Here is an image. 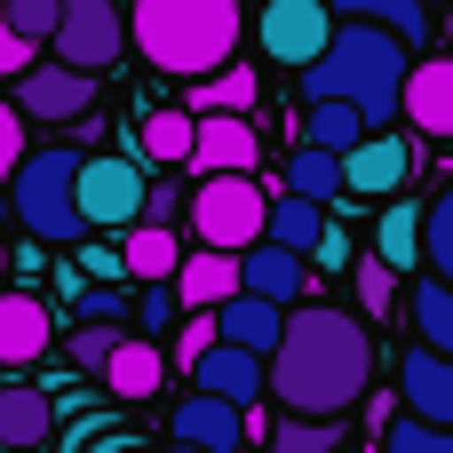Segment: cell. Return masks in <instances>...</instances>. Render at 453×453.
<instances>
[{"label":"cell","mask_w":453,"mask_h":453,"mask_svg":"<svg viewBox=\"0 0 453 453\" xmlns=\"http://www.w3.org/2000/svg\"><path fill=\"white\" fill-rule=\"evenodd\" d=\"M263 374H271L279 414L342 422L366 398V382H374V334L342 303H295L287 311V334H279V350H271Z\"/></svg>","instance_id":"1"},{"label":"cell","mask_w":453,"mask_h":453,"mask_svg":"<svg viewBox=\"0 0 453 453\" xmlns=\"http://www.w3.org/2000/svg\"><path fill=\"white\" fill-rule=\"evenodd\" d=\"M406 40L374 32V24H334V48L303 72V104H350L374 135H390L398 119V96H406Z\"/></svg>","instance_id":"2"},{"label":"cell","mask_w":453,"mask_h":453,"mask_svg":"<svg viewBox=\"0 0 453 453\" xmlns=\"http://www.w3.org/2000/svg\"><path fill=\"white\" fill-rule=\"evenodd\" d=\"M239 32H247L239 0H135L127 16V40L151 56V72H175L191 88L239 56Z\"/></svg>","instance_id":"3"},{"label":"cell","mask_w":453,"mask_h":453,"mask_svg":"<svg viewBox=\"0 0 453 453\" xmlns=\"http://www.w3.org/2000/svg\"><path fill=\"white\" fill-rule=\"evenodd\" d=\"M8 207H16V231H24V239L80 247V239H88V223H80V151H72V143L24 151V167H16V183H8Z\"/></svg>","instance_id":"4"},{"label":"cell","mask_w":453,"mask_h":453,"mask_svg":"<svg viewBox=\"0 0 453 453\" xmlns=\"http://www.w3.org/2000/svg\"><path fill=\"white\" fill-rule=\"evenodd\" d=\"M183 215H191V239L207 255H231V263L271 239V191L255 175H207V183H191Z\"/></svg>","instance_id":"5"},{"label":"cell","mask_w":453,"mask_h":453,"mask_svg":"<svg viewBox=\"0 0 453 453\" xmlns=\"http://www.w3.org/2000/svg\"><path fill=\"white\" fill-rule=\"evenodd\" d=\"M119 56H127V16H119L111 0H64L56 40H48V64H64V72L96 80V72H104V64H119Z\"/></svg>","instance_id":"6"},{"label":"cell","mask_w":453,"mask_h":453,"mask_svg":"<svg viewBox=\"0 0 453 453\" xmlns=\"http://www.w3.org/2000/svg\"><path fill=\"white\" fill-rule=\"evenodd\" d=\"M143 199H151V183L135 159H80V223L88 231H135Z\"/></svg>","instance_id":"7"},{"label":"cell","mask_w":453,"mask_h":453,"mask_svg":"<svg viewBox=\"0 0 453 453\" xmlns=\"http://www.w3.org/2000/svg\"><path fill=\"white\" fill-rule=\"evenodd\" d=\"M255 40H263V56L311 72V64L334 48V0H271L263 24H255Z\"/></svg>","instance_id":"8"},{"label":"cell","mask_w":453,"mask_h":453,"mask_svg":"<svg viewBox=\"0 0 453 453\" xmlns=\"http://www.w3.org/2000/svg\"><path fill=\"white\" fill-rule=\"evenodd\" d=\"M16 119H48V127H72V119H96V80L64 72V64H32L16 80Z\"/></svg>","instance_id":"9"},{"label":"cell","mask_w":453,"mask_h":453,"mask_svg":"<svg viewBox=\"0 0 453 453\" xmlns=\"http://www.w3.org/2000/svg\"><path fill=\"white\" fill-rule=\"evenodd\" d=\"M398 119H406L422 143H453V56H422V64L406 72Z\"/></svg>","instance_id":"10"},{"label":"cell","mask_w":453,"mask_h":453,"mask_svg":"<svg viewBox=\"0 0 453 453\" xmlns=\"http://www.w3.org/2000/svg\"><path fill=\"white\" fill-rule=\"evenodd\" d=\"M167 430H175V446H191V453H247V438H263V430H255L239 406L199 398V390L175 406V422H167Z\"/></svg>","instance_id":"11"},{"label":"cell","mask_w":453,"mask_h":453,"mask_svg":"<svg viewBox=\"0 0 453 453\" xmlns=\"http://www.w3.org/2000/svg\"><path fill=\"white\" fill-rule=\"evenodd\" d=\"M398 183H414V135H366L350 159H342V191H358V199H390Z\"/></svg>","instance_id":"12"},{"label":"cell","mask_w":453,"mask_h":453,"mask_svg":"<svg viewBox=\"0 0 453 453\" xmlns=\"http://www.w3.org/2000/svg\"><path fill=\"white\" fill-rule=\"evenodd\" d=\"M56 342V311L24 287H0V366H40Z\"/></svg>","instance_id":"13"},{"label":"cell","mask_w":453,"mask_h":453,"mask_svg":"<svg viewBox=\"0 0 453 453\" xmlns=\"http://www.w3.org/2000/svg\"><path fill=\"white\" fill-rule=\"evenodd\" d=\"M239 295H255L271 311H295V303H311V263L287 255V247H255V255H239Z\"/></svg>","instance_id":"14"},{"label":"cell","mask_w":453,"mask_h":453,"mask_svg":"<svg viewBox=\"0 0 453 453\" xmlns=\"http://www.w3.org/2000/svg\"><path fill=\"white\" fill-rule=\"evenodd\" d=\"M398 398H406L414 422L453 430V358H438V350H406V358H398Z\"/></svg>","instance_id":"15"},{"label":"cell","mask_w":453,"mask_h":453,"mask_svg":"<svg viewBox=\"0 0 453 453\" xmlns=\"http://www.w3.org/2000/svg\"><path fill=\"white\" fill-rule=\"evenodd\" d=\"M255 159H263L255 119H199V143H191L199 183H207V175H255Z\"/></svg>","instance_id":"16"},{"label":"cell","mask_w":453,"mask_h":453,"mask_svg":"<svg viewBox=\"0 0 453 453\" xmlns=\"http://www.w3.org/2000/svg\"><path fill=\"white\" fill-rule=\"evenodd\" d=\"M191 382H199V398H223V406H255L263 390H271V374H263V358H247V350H231V342H215L199 366H191Z\"/></svg>","instance_id":"17"},{"label":"cell","mask_w":453,"mask_h":453,"mask_svg":"<svg viewBox=\"0 0 453 453\" xmlns=\"http://www.w3.org/2000/svg\"><path fill=\"white\" fill-rule=\"evenodd\" d=\"M56 438V398L40 382H8L0 390V453H40Z\"/></svg>","instance_id":"18"},{"label":"cell","mask_w":453,"mask_h":453,"mask_svg":"<svg viewBox=\"0 0 453 453\" xmlns=\"http://www.w3.org/2000/svg\"><path fill=\"white\" fill-rule=\"evenodd\" d=\"M334 24H374V32H390V40H406V56L422 64V48H430V8L422 0H334Z\"/></svg>","instance_id":"19"},{"label":"cell","mask_w":453,"mask_h":453,"mask_svg":"<svg viewBox=\"0 0 453 453\" xmlns=\"http://www.w3.org/2000/svg\"><path fill=\"white\" fill-rule=\"evenodd\" d=\"M175 303H183V319H191V311H223V303H239V263L191 247L183 271H175Z\"/></svg>","instance_id":"20"},{"label":"cell","mask_w":453,"mask_h":453,"mask_svg":"<svg viewBox=\"0 0 453 453\" xmlns=\"http://www.w3.org/2000/svg\"><path fill=\"white\" fill-rule=\"evenodd\" d=\"M104 390H111L119 406H151V398L167 390V350H159V342H135V334H127V342H119V358L104 366Z\"/></svg>","instance_id":"21"},{"label":"cell","mask_w":453,"mask_h":453,"mask_svg":"<svg viewBox=\"0 0 453 453\" xmlns=\"http://www.w3.org/2000/svg\"><path fill=\"white\" fill-rule=\"evenodd\" d=\"M183 239L175 231H159V223H135L127 239H119V263H127V279L135 287H175V271H183Z\"/></svg>","instance_id":"22"},{"label":"cell","mask_w":453,"mask_h":453,"mask_svg":"<svg viewBox=\"0 0 453 453\" xmlns=\"http://www.w3.org/2000/svg\"><path fill=\"white\" fill-rule=\"evenodd\" d=\"M215 334H223L231 350H247V358H263V366H271V350H279V334H287V311H271V303L239 295V303H223V311H215Z\"/></svg>","instance_id":"23"},{"label":"cell","mask_w":453,"mask_h":453,"mask_svg":"<svg viewBox=\"0 0 453 453\" xmlns=\"http://www.w3.org/2000/svg\"><path fill=\"white\" fill-rule=\"evenodd\" d=\"M255 96H263V80H255V64H223L215 80H199L191 88V119H247L255 111Z\"/></svg>","instance_id":"24"},{"label":"cell","mask_w":453,"mask_h":453,"mask_svg":"<svg viewBox=\"0 0 453 453\" xmlns=\"http://www.w3.org/2000/svg\"><path fill=\"white\" fill-rule=\"evenodd\" d=\"M406 319H414V350H438V358H453V287H438V279H414Z\"/></svg>","instance_id":"25"},{"label":"cell","mask_w":453,"mask_h":453,"mask_svg":"<svg viewBox=\"0 0 453 453\" xmlns=\"http://www.w3.org/2000/svg\"><path fill=\"white\" fill-rule=\"evenodd\" d=\"M366 135H374V127H366L350 104H311V111H303V151H334V159H350Z\"/></svg>","instance_id":"26"},{"label":"cell","mask_w":453,"mask_h":453,"mask_svg":"<svg viewBox=\"0 0 453 453\" xmlns=\"http://www.w3.org/2000/svg\"><path fill=\"white\" fill-rule=\"evenodd\" d=\"M135 143H143V159H159V167H191V143H199V119H191V111H143Z\"/></svg>","instance_id":"27"},{"label":"cell","mask_w":453,"mask_h":453,"mask_svg":"<svg viewBox=\"0 0 453 453\" xmlns=\"http://www.w3.org/2000/svg\"><path fill=\"white\" fill-rule=\"evenodd\" d=\"M319 239H326V207H311V199H271V239L263 247H287V255H319Z\"/></svg>","instance_id":"28"},{"label":"cell","mask_w":453,"mask_h":453,"mask_svg":"<svg viewBox=\"0 0 453 453\" xmlns=\"http://www.w3.org/2000/svg\"><path fill=\"white\" fill-rule=\"evenodd\" d=\"M374 263H390L398 279L422 263V207L414 199H398V207H382V231H374Z\"/></svg>","instance_id":"29"},{"label":"cell","mask_w":453,"mask_h":453,"mask_svg":"<svg viewBox=\"0 0 453 453\" xmlns=\"http://www.w3.org/2000/svg\"><path fill=\"white\" fill-rule=\"evenodd\" d=\"M287 199H311V207L342 199V159L334 151H295L287 159Z\"/></svg>","instance_id":"30"},{"label":"cell","mask_w":453,"mask_h":453,"mask_svg":"<svg viewBox=\"0 0 453 453\" xmlns=\"http://www.w3.org/2000/svg\"><path fill=\"white\" fill-rule=\"evenodd\" d=\"M422 263H430L438 287H453V191H438L422 207Z\"/></svg>","instance_id":"31"},{"label":"cell","mask_w":453,"mask_h":453,"mask_svg":"<svg viewBox=\"0 0 453 453\" xmlns=\"http://www.w3.org/2000/svg\"><path fill=\"white\" fill-rule=\"evenodd\" d=\"M263 438H271V453H334V446H342V422H303V414H279Z\"/></svg>","instance_id":"32"},{"label":"cell","mask_w":453,"mask_h":453,"mask_svg":"<svg viewBox=\"0 0 453 453\" xmlns=\"http://www.w3.org/2000/svg\"><path fill=\"white\" fill-rule=\"evenodd\" d=\"M350 295H358L366 319H390V311H398V271L374 263V255H358V263H350Z\"/></svg>","instance_id":"33"},{"label":"cell","mask_w":453,"mask_h":453,"mask_svg":"<svg viewBox=\"0 0 453 453\" xmlns=\"http://www.w3.org/2000/svg\"><path fill=\"white\" fill-rule=\"evenodd\" d=\"M127 319H135V342H159V334L183 319V303H175V287H143V295L127 303Z\"/></svg>","instance_id":"34"},{"label":"cell","mask_w":453,"mask_h":453,"mask_svg":"<svg viewBox=\"0 0 453 453\" xmlns=\"http://www.w3.org/2000/svg\"><path fill=\"white\" fill-rule=\"evenodd\" d=\"M0 16H8V32H16L24 48H40V40H56L64 0H0Z\"/></svg>","instance_id":"35"},{"label":"cell","mask_w":453,"mask_h":453,"mask_svg":"<svg viewBox=\"0 0 453 453\" xmlns=\"http://www.w3.org/2000/svg\"><path fill=\"white\" fill-rule=\"evenodd\" d=\"M119 342H127V326H80V334H72V366H80V374H104V366L119 358Z\"/></svg>","instance_id":"36"},{"label":"cell","mask_w":453,"mask_h":453,"mask_svg":"<svg viewBox=\"0 0 453 453\" xmlns=\"http://www.w3.org/2000/svg\"><path fill=\"white\" fill-rule=\"evenodd\" d=\"M382 453H453V430H430V422L398 414V422L382 430Z\"/></svg>","instance_id":"37"},{"label":"cell","mask_w":453,"mask_h":453,"mask_svg":"<svg viewBox=\"0 0 453 453\" xmlns=\"http://www.w3.org/2000/svg\"><path fill=\"white\" fill-rule=\"evenodd\" d=\"M215 342H223V334H215V311H191V319L175 326V366L191 374V366H199V358H207Z\"/></svg>","instance_id":"38"},{"label":"cell","mask_w":453,"mask_h":453,"mask_svg":"<svg viewBox=\"0 0 453 453\" xmlns=\"http://www.w3.org/2000/svg\"><path fill=\"white\" fill-rule=\"evenodd\" d=\"M16 167H24V119H16V104H0V191L16 183Z\"/></svg>","instance_id":"39"},{"label":"cell","mask_w":453,"mask_h":453,"mask_svg":"<svg viewBox=\"0 0 453 453\" xmlns=\"http://www.w3.org/2000/svg\"><path fill=\"white\" fill-rule=\"evenodd\" d=\"M72 255H80V271H88V279H127L119 247H72Z\"/></svg>","instance_id":"40"},{"label":"cell","mask_w":453,"mask_h":453,"mask_svg":"<svg viewBox=\"0 0 453 453\" xmlns=\"http://www.w3.org/2000/svg\"><path fill=\"white\" fill-rule=\"evenodd\" d=\"M311 263H319V271H350L358 255H350V239H342V231L326 223V239H319V255H311Z\"/></svg>","instance_id":"41"},{"label":"cell","mask_w":453,"mask_h":453,"mask_svg":"<svg viewBox=\"0 0 453 453\" xmlns=\"http://www.w3.org/2000/svg\"><path fill=\"white\" fill-rule=\"evenodd\" d=\"M0 72H8V80H24V72H32V48L8 32V16H0Z\"/></svg>","instance_id":"42"},{"label":"cell","mask_w":453,"mask_h":453,"mask_svg":"<svg viewBox=\"0 0 453 453\" xmlns=\"http://www.w3.org/2000/svg\"><path fill=\"white\" fill-rule=\"evenodd\" d=\"M8 279L32 295V279H40V247H8Z\"/></svg>","instance_id":"43"},{"label":"cell","mask_w":453,"mask_h":453,"mask_svg":"<svg viewBox=\"0 0 453 453\" xmlns=\"http://www.w3.org/2000/svg\"><path fill=\"white\" fill-rule=\"evenodd\" d=\"M175 207H183V199H175L167 183H151V199H143V223H159V231H167V215H175Z\"/></svg>","instance_id":"44"},{"label":"cell","mask_w":453,"mask_h":453,"mask_svg":"<svg viewBox=\"0 0 453 453\" xmlns=\"http://www.w3.org/2000/svg\"><path fill=\"white\" fill-rule=\"evenodd\" d=\"M0 279H8V239H0Z\"/></svg>","instance_id":"45"},{"label":"cell","mask_w":453,"mask_h":453,"mask_svg":"<svg viewBox=\"0 0 453 453\" xmlns=\"http://www.w3.org/2000/svg\"><path fill=\"white\" fill-rule=\"evenodd\" d=\"M446 40H453V8H446Z\"/></svg>","instance_id":"46"},{"label":"cell","mask_w":453,"mask_h":453,"mask_svg":"<svg viewBox=\"0 0 453 453\" xmlns=\"http://www.w3.org/2000/svg\"><path fill=\"white\" fill-rule=\"evenodd\" d=\"M167 453H191V446H167Z\"/></svg>","instance_id":"47"},{"label":"cell","mask_w":453,"mask_h":453,"mask_svg":"<svg viewBox=\"0 0 453 453\" xmlns=\"http://www.w3.org/2000/svg\"><path fill=\"white\" fill-rule=\"evenodd\" d=\"M263 8H271V0H263Z\"/></svg>","instance_id":"48"},{"label":"cell","mask_w":453,"mask_h":453,"mask_svg":"<svg viewBox=\"0 0 453 453\" xmlns=\"http://www.w3.org/2000/svg\"><path fill=\"white\" fill-rule=\"evenodd\" d=\"M422 8H430V0H422Z\"/></svg>","instance_id":"49"}]
</instances>
